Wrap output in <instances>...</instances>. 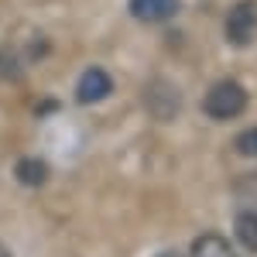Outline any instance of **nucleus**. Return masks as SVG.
<instances>
[{"label":"nucleus","instance_id":"1","mask_svg":"<svg viewBox=\"0 0 257 257\" xmlns=\"http://www.w3.org/2000/svg\"><path fill=\"white\" fill-rule=\"evenodd\" d=\"M202 110L213 120H233L247 110V89L233 79H219L216 86H209V93L202 99Z\"/></svg>","mask_w":257,"mask_h":257},{"label":"nucleus","instance_id":"2","mask_svg":"<svg viewBox=\"0 0 257 257\" xmlns=\"http://www.w3.org/2000/svg\"><path fill=\"white\" fill-rule=\"evenodd\" d=\"M226 41L237 48H247L257 41V0H240L226 14Z\"/></svg>","mask_w":257,"mask_h":257},{"label":"nucleus","instance_id":"3","mask_svg":"<svg viewBox=\"0 0 257 257\" xmlns=\"http://www.w3.org/2000/svg\"><path fill=\"white\" fill-rule=\"evenodd\" d=\"M110 93H113V79H110V72L99 69V65L86 69L79 76V82H76V99H79V103H99V99L110 96Z\"/></svg>","mask_w":257,"mask_h":257},{"label":"nucleus","instance_id":"4","mask_svg":"<svg viewBox=\"0 0 257 257\" xmlns=\"http://www.w3.org/2000/svg\"><path fill=\"white\" fill-rule=\"evenodd\" d=\"M127 7L144 24H165L178 14V0H131Z\"/></svg>","mask_w":257,"mask_h":257},{"label":"nucleus","instance_id":"5","mask_svg":"<svg viewBox=\"0 0 257 257\" xmlns=\"http://www.w3.org/2000/svg\"><path fill=\"white\" fill-rule=\"evenodd\" d=\"M14 178H18L21 185H28V189H41L48 182V165L41 158H21L14 165Z\"/></svg>","mask_w":257,"mask_h":257},{"label":"nucleus","instance_id":"6","mask_svg":"<svg viewBox=\"0 0 257 257\" xmlns=\"http://www.w3.org/2000/svg\"><path fill=\"white\" fill-rule=\"evenodd\" d=\"M192 257H237V250H233L230 240L219 237V233H202L192 243Z\"/></svg>","mask_w":257,"mask_h":257},{"label":"nucleus","instance_id":"7","mask_svg":"<svg viewBox=\"0 0 257 257\" xmlns=\"http://www.w3.org/2000/svg\"><path fill=\"white\" fill-rule=\"evenodd\" d=\"M233 233H237V240L247 247V250L257 254V213L254 209H243V213L233 219Z\"/></svg>","mask_w":257,"mask_h":257},{"label":"nucleus","instance_id":"8","mask_svg":"<svg viewBox=\"0 0 257 257\" xmlns=\"http://www.w3.org/2000/svg\"><path fill=\"white\" fill-rule=\"evenodd\" d=\"M237 151L243 155V158H257V127L243 131V134L237 138Z\"/></svg>","mask_w":257,"mask_h":257},{"label":"nucleus","instance_id":"9","mask_svg":"<svg viewBox=\"0 0 257 257\" xmlns=\"http://www.w3.org/2000/svg\"><path fill=\"white\" fill-rule=\"evenodd\" d=\"M158 257H182V254H175V250H165V254H158Z\"/></svg>","mask_w":257,"mask_h":257},{"label":"nucleus","instance_id":"10","mask_svg":"<svg viewBox=\"0 0 257 257\" xmlns=\"http://www.w3.org/2000/svg\"><path fill=\"white\" fill-rule=\"evenodd\" d=\"M0 257H11V250H7V247H4V243H0Z\"/></svg>","mask_w":257,"mask_h":257}]
</instances>
